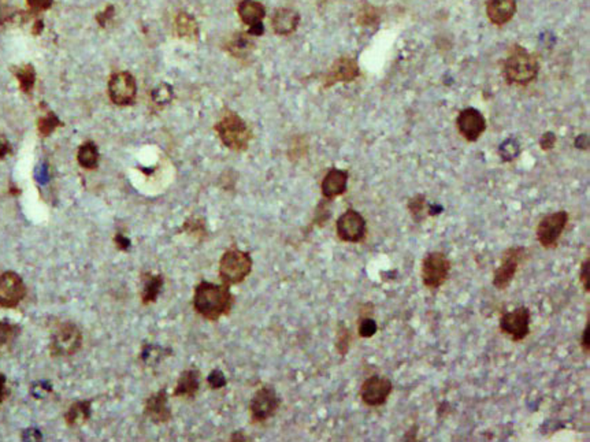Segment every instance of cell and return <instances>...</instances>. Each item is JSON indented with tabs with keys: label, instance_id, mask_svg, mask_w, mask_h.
Wrapping results in <instances>:
<instances>
[{
	"label": "cell",
	"instance_id": "1",
	"mask_svg": "<svg viewBox=\"0 0 590 442\" xmlns=\"http://www.w3.org/2000/svg\"><path fill=\"white\" fill-rule=\"evenodd\" d=\"M193 308L207 321L216 322L222 317H227L234 306V296L230 286L216 285L209 281H202L193 292Z\"/></svg>",
	"mask_w": 590,
	"mask_h": 442
},
{
	"label": "cell",
	"instance_id": "2",
	"mask_svg": "<svg viewBox=\"0 0 590 442\" xmlns=\"http://www.w3.org/2000/svg\"><path fill=\"white\" fill-rule=\"evenodd\" d=\"M539 71L536 56L522 46H514L504 60L503 73L510 85H528L533 82Z\"/></svg>",
	"mask_w": 590,
	"mask_h": 442
},
{
	"label": "cell",
	"instance_id": "3",
	"mask_svg": "<svg viewBox=\"0 0 590 442\" xmlns=\"http://www.w3.org/2000/svg\"><path fill=\"white\" fill-rule=\"evenodd\" d=\"M222 144L234 152L248 150L252 140V130L247 122L236 112H226L214 126Z\"/></svg>",
	"mask_w": 590,
	"mask_h": 442
},
{
	"label": "cell",
	"instance_id": "4",
	"mask_svg": "<svg viewBox=\"0 0 590 442\" xmlns=\"http://www.w3.org/2000/svg\"><path fill=\"white\" fill-rule=\"evenodd\" d=\"M254 267V260L251 255L245 251H241L236 247L225 251L219 260V278L222 283L227 286L240 285L245 278L251 274Z\"/></svg>",
	"mask_w": 590,
	"mask_h": 442
},
{
	"label": "cell",
	"instance_id": "5",
	"mask_svg": "<svg viewBox=\"0 0 590 442\" xmlns=\"http://www.w3.org/2000/svg\"><path fill=\"white\" fill-rule=\"evenodd\" d=\"M528 256V249L523 247L508 248L498 265V267L493 273V286L498 290H505L518 273V269L522 262H525Z\"/></svg>",
	"mask_w": 590,
	"mask_h": 442
},
{
	"label": "cell",
	"instance_id": "6",
	"mask_svg": "<svg viewBox=\"0 0 590 442\" xmlns=\"http://www.w3.org/2000/svg\"><path fill=\"white\" fill-rule=\"evenodd\" d=\"M451 260L444 252H430L422 260V282L429 289L441 288L451 274Z\"/></svg>",
	"mask_w": 590,
	"mask_h": 442
},
{
	"label": "cell",
	"instance_id": "7",
	"mask_svg": "<svg viewBox=\"0 0 590 442\" xmlns=\"http://www.w3.org/2000/svg\"><path fill=\"white\" fill-rule=\"evenodd\" d=\"M567 211H556L544 217L537 226V240L545 249L557 247V242L569 223Z\"/></svg>",
	"mask_w": 590,
	"mask_h": 442
},
{
	"label": "cell",
	"instance_id": "8",
	"mask_svg": "<svg viewBox=\"0 0 590 442\" xmlns=\"http://www.w3.org/2000/svg\"><path fill=\"white\" fill-rule=\"evenodd\" d=\"M108 96L116 106H132L137 96L136 78L129 71H118L110 77Z\"/></svg>",
	"mask_w": 590,
	"mask_h": 442
},
{
	"label": "cell",
	"instance_id": "9",
	"mask_svg": "<svg viewBox=\"0 0 590 442\" xmlns=\"http://www.w3.org/2000/svg\"><path fill=\"white\" fill-rule=\"evenodd\" d=\"M83 346V333L71 322L62 324L55 330L51 339L53 356H71Z\"/></svg>",
	"mask_w": 590,
	"mask_h": 442
},
{
	"label": "cell",
	"instance_id": "10",
	"mask_svg": "<svg viewBox=\"0 0 590 442\" xmlns=\"http://www.w3.org/2000/svg\"><path fill=\"white\" fill-rule=\"evenodd\" d=\"M281 407V398L275 389L271 387H261L250 403L251 421L254 423H263L272 418Z\"/></svg>",
	"mask_w": 590,
	"mask_h": 442
},
{
	"label": "cell",
	"instance_id": "11",
	"mask_svg": "<svg viewBox=\"0 0 590 442\" xmlns=\"http://www.w3.org/2000/svg\"><path fill=\"white\" fill-rule=\"evenodd\" d=\"M336 231L341 241L356 244L366 238L367 223L361 213L351 209L337 220Z\"/></svg>",
	"mask_w": 590,
	"mask_h": 442
},
{
	"label": "cell",
	"instance_id": "12",
	"mask_svg": "<svg viewBox=\"0 0 590 442\" xmlns=\"http://www.w3.org/2000/svg\"><path fill=\"white\" fill-rule=\"evenodd\" d=\"M530 310L525 306L501 315L500 330L514 341H522L530 334Z\"/></svg>",
	"mask_w": 590,
	"mask_h": 442
},
{
	"label": "cell",
	"instance_id": "13",
	"mask_svg": "<svg viewBox=\"0 0 590 442\" xmlns=\"http://www.w3.org/2000/svg\"><path fill=\"white\" fill-rule=\"evenodd\" d=\"M26 289L22 278L14 272L0 274V307L15 308L25 297Z\"/></svg>",
	"mask_w": 590,
	"mask_h": 442
},
{
	"label": "cell",
	"instance_id": "14",
	"mask_svg": "<svg viewBox=\"0 0 590 442\" xmlns=\"http://www.w3.org/2000/svg\"><path fill=\"white\" fill-rule=\"evenodd\" d=\"M392 390L393 384L389 378L373 375L361 387V398L367 407H381L388 401Z\"/></svg>",
	"mask_w": 590,
	"mask_h": 442
},
{
	"label": "cell",
	"instance_id": "15",
	"mask_svg": "<svg viewBox=\"0 0 590 442\" xmlns=\"http://www.w3.org/2000/svg\"><path fill=\"white\" fill-rule=\"evenodd\" d=\"M361 74V69L358 62L354 58L342 56L334 60L327 73L323 77V87L329 88L338 82H352Z\"/></svg>",
	"mask_w": 590,
	"mask_h": 442
},
{
	"label": "cell",
	"instance_id": "16",
	"mask_svg": "<svg viewBox=\"0 0 590 442\" xmlns=\"http://www.w3.org/2000/svg\"><path fill=\"white\" fill-rule=\"evenodd\" d=\"M459 133L469 141L476 143L486 129V121L483 114L476 109H465L459 112L456 119Z\"/></svg>",
	"mask_w": 590,
	"mask_h": 442
},
{
	"label": "cell",
	"instance_id": "17",
	"mask_svg": "<svg viewBox=\"0 0 590 442\" xmlns=\"http://www.w3.org/2000/svg\"><path fill=\"white\" fill-rule=\"evenodd\" d=\"M144 415L155 425L168 423L173 418V412L168 407V394L166 389H161L151 394L144 404Z\"/></svg>",
	"mask_w": 590,
	"mask_h": 442
},
{
	"label": "cell",
	"instance_id": "18",
	"mask_svg": "<svg viewBox=\"0 0 590 442\" xmlns=\"http://www.w3.org/2000/svg\"><path fill=\"white\" fill-rule=\"evenodd\" d=\"M348 171L340 168H331L327 171L322 179L321 191L323 197L327 200H333L345 193L348 186Z\"/></svg>",
	"mask_w": 590,
	"mask_h": 442
},
{
	"label": "cell",
	"instance_id": "19",
	"mask_svg": "<svg viewBox=\"0 0 590 442\" xmlns=\"http://www.w3.org/2000/svg\"><path fill=\"white\" fill-rule=\"evenodd\" d=\"M517 12V0H487L486 15L493 25L508 24Z\"/></svg>",
	"mask_w": 590,
	"mask_h": 442
},
{
	"label": "cell",
	"instance_id": "20",
	"mask_svg": "<svg viewBox=\"0 0 590 442\" xmlns=\"http://www.w3.org/2000/svg\"><path fill=\"white\" fill-rule=\"evenodd\" d=\"M200 390V371L198 369H188L181 373L177 385L173 390V397L195 398Z\"/></svg>",
	"mask_w": 590,
	"mask_h": 442
},
{
	"label": "cell",
	"instance_id": "21",
	"mask_svg": "<svg viewBox=\"0 0 590 442\" xmlns=\"http://www.w3.org/2000/svg\"><path fill=\"white\" fill-rule=\"evenodd\" d=\"M300 24V15L293 8H278L271 19L272 29L279 36L292 35Z\"/></svg>",
	"mask_w": 590,
	"mask_h": 442
},
{
	"label": "cell",
	"instance_id": "22",
	"mask_svg": "<svg viewBox=\"0 0 590 442\" xmlns=\"http://www.w3.org/2000/svg\"><path fill=\"white\" fill-rule=\"evenodd\" d=\"M237 12L241 21L248 26L262 24L263 18L266 17L265 6L258 0H241L238 3Z\"/></svg>",
	"mask_w": 590,
	"mask_h": 442
},
{
	"label": "cell",
	"instance_id": "23",
	"mask_svg": "<svg viewBox=\"0 0 590 442\" xmlns=\"http://www.w3.org/2000/svg\"><path fill=\"white\" fill-rule=\"evenodd\" d=\"M163 276L162 274H153V273H144L141 276V303L144 306H150L155 303L161 294L163 289Z\"/></svg>",
	"mask_w": 590,
	"mask_h": 442
},
{
	"label": "cell",
	"instance_id": "24",
	"mask_svg": "<svg viewBox=\"0 0 590 442\" xmlns=\"http://www.w3.org/2000/svg\"><path fill=\"white\" fill-rule=\"evenodd\" d=\"M174 28H175V33L178 37L193 42L199 39V25L195 19V17H192L191 14L181 11L177 14L175 21H174Z\"/></svg>",
	"mask_w": 590,
	"mask_h": 442
},
{
	"label": "cell",
	"instance_id": "25",
	"mask_svg": "<svg viewBox=\"0 0 590 442\" xmlns=\"http://www.w3.org/2000/svg\"><path fill=\"white\" fill-rule=\"evenodd\" d=\"M91 401H78L71 404L69 411L64 414L66 425L70 427L83 426L91 418Z\"/></svg>",
	"mask_w": 590,
	"mask_h": 442
},
{
	"label": "cell",
	"instance_id": "26",
	"mask_svg": "<svg viewBox=\"0 0 590 442\" xmlns=\"http://www.w3.org/2000/svg\"><path fill=\"white\" fill-rule=\"evenodd\" d=\"M254 50V42L250 39L248 33H237L226 43V51L230 55L238 59H244Z\"/></svg>",
	"mask_w": 590,
	"mask_h": 442
},
{
	"label": "cell",
	"instance_id": "27",
	"mask_svg": "<svg viewBox=\"0 0 590 442\" xmlns=\"http://www.w3.org/2000/svg\"><path fill=\"white\" fill-rule=\"evenodd\" d=\"M99 150L98 145L94 141L84 143L77 152V161L78 165L87 170H95L99 166Z\"/></svg>",
	"mask_w": 590,
	"mask_h": 442
},
{
	"label": "cell",
	"instance_id": "28",
	"mask_svg": "<svg viewBox=\"0 0 590 442\" xmlns=\"http://www.w3.org/2000/svg\"><path fill=\"white\" fill-rule=\"evenodd\" d=\"M407 209L408 213L411 214L413 220L417 223L424 221L428 215V209H429V203L426 200L425 195H415L414 197H411L407 203Z\"/></svg>",
	"mask_w": 590,
	"mask_h": 442
},
{
	"label": "cell",
	"instance_id": "29",
	"mask_svg": "<svg viewBox=\"0 0 590 442\" xmlns=\"http://www.w3.org/2000/svg\"><path fill=\"white\" fill-rule=\"evenodd\" d=\"M15 77L18 80L21 91L25 92V94H31L33 87H35V82H36V71H35L33 66L25 64L22 67H19L15 73Z\"/></svg>",
	"mask_w": 590,
	"mask_h": 442
},
{
	"label": "cell",
	"instance_id": "30",
	"mask_svg": "<svg viewBox=\"0 0 590 442\" xmlns=\"http://www.w3.org/2000/svg\"><path fill=\"white\" fill-rule=\"evenodd\" d=\"M519 154H521V143L514 137L504 140L498 147V155L503 162H512L519 157Z\"/></svg>",
	"mask_w": 590,
	"mask_h": 442
},
{
	"label": "cell",
	"instance_id": "31",
	"mask_svg": "<svg viewBox=\"0 0 590 442\" xmlns=\"http://www.w3.org/2000/svg\"><path fill=\"white\" fill-rule=\"evenodd\" d=\"M351 341H352V335L349 329L345 326V324H340L338 325V330H337V337H336V349L341 356H345L349 351L351 346Z\"/></svg>",
	"mask_w": 590,
	"mask_h": 442
},
{
	"label": "cell",
	"instance_id": "32",
	"mask_svg": "<svg viewBox=\"0 0 590 442\" xmlns=\"http://www.w3.org/2000/svg\"><path fill=\"white\" fill-rule=\"evenodd\" d=\"M59 125H60V121L58 119V116L55 115L54 112H49L47 115H44L39 119L37 127H39L40 134L43 137H47L54 132Z\"/></svg>",
	"mask_w": 590,
	"mask_h": 442
},
{
	"label": "cell",
	"instance_id": "33",
	"mask_svg": "<svg viewBox=\"0 0 590 442\" xmlns=\"http://www.w3.org/2000/svg\"><path fill=\"white\" fill-rule=\"evenodd\" d=\"M379 21V12L373 6H365L361 8L358 14V22L362 26H373Z\"/></svg>",
	"mask_w": 590,
	"mask_h": 442
},
{
	"label": "cell",
	"instance_id": "34",
	"mask_svg": "<svg viewBox=\"0 0 590 442\" xmlns=\"http://www.w3.org/2000/svg\"><path fill=\"white\" fill-rule=\"evenodd\" d=\"M378 332L376 322L372 318V315H362L358 325V333L362 338H372Z\"/></svg>",
	"mask_w": 590,
	"mask_h": 442
},
{
	"label": "cell",
	"instance_id": "35",
	"mask_svg": "<svg viewBox=\"0 0 590 442\" xmlns=\"http://www.w3.org/2000/svg\"><path fill=\"white\" fill-rule=\"evenodd\" d=\"M151 98H153L154 103H157L158 106H164V105L170 103L171 99H173V88L167 84H162L158 88H155L153 91Z\"/></svg>",
	"mask_w": 590,
	"mask_h": 442
},
{
	"label": "cell",
	"instance_id": "36",
	"mask_svg": "<svg viewBox=\"0 0 590 442\" xmlns=\"http://www.w3.org/2000/svg\"><path fill=\"white\" fill-rule=\"evenodd\" d=\"M19 334V328L6 322H0V345H7L12 342Z\"/></svg>",
	"mask_w": 590,
	"mask_h": 442
},
{
	"label": "cell",
	"instance_id": "37",
	"mask_svg": "<svg viewBox=\"0 0 590 442\" xmlns=\"http://www.w3.org/2000/svg\"><path fill=\"white\" fill-rule=\"evenodd\" d=\"M182 230L199 238H203V236H206V224L202 220H188L185 222Z\"/></svg>",
	"mask_w": 590,
	"mask_h": 442
},
{
	"label": "cell",
	"instance_id": "38",
	"mask_svg": "<svg viewBox=\"0 0 590 442\" xmlns=\"http://www.w3.org/2000/svg\"><path fill=\"white\" fill-rule=\"evenodd\" d=\"M307 150H309V145H307V143L304 140L295 139L293 143L290 144V148H289V158H290V161L300 159L302 157H304L307 154Z\"/></svg>",
	"mask_w": 590,
	"mask_h": 442
},
{
	"label": "cell",
	"instance_id": "39",
	"mask_svg": "<svg viewBox=\"0 0 590 442\" xmlns=\"http://www.w3.org/2000/svg\"><path fill=\"white\" fill-rule=\"evenodd\" d=\"M207 382H209V387L214 389V390L222 389V387H226V384H227L226 377L220 370H213L207 377Z\"/></svg>",
	"mask_w": 590,
	"mask_h": 442
},
{
	"label": "cell",
	"instance_id": "40",
	"mask_svg": "<svg viewBox=\"0 0 590 442\" xmlns=\"http://www.w3.org/2000/svg\"><path fill=\"white\" fill-rule=\"evenodd\" d=\"M556 145V134L553 132H546L539 139V147L542 151H550Z\"/></svg>",
	"mask_w": 590,
	"mask_h": 442
},
{
	"label": "cell",
	"instance_id": "41",
	"mask_svg": "<svg viewBox=\"0 0 590 442\" xmlns=\"http://www.w3.org/2000/svg\"><path fill=\"white\" fill-rule=\"evenodd\" d=\"M590 259L589 258H587L584 262H582V265H581V274H580V279H581V283H582V286H584V290L587 292V293H589L590 292Z\"/></svg>",
	"mask_w": 590,
	"mask_h": 442
},
{
	"label": "cell",
	"instance_id": "42",
	"mask_svg": "<svg viewBox=\"0 0 590 442\" xmlns=\"http://www.w3.org/2000/svg\"><path fill=\"white\" fill-rule=\"evenodd\" d=\"M54 0H26L28 6L35 11H46L53 6Z\"/></svg>",
	"mask_w": 590,
	"mask_h": 442
},
{
	"label": "cell",
	"instance_id": "43",
	"mask_svg": "<svg viewBox=\"0 0 590 442\" xmlns=\"http://www.w3.org/2000/svg\"><path fill=\"white\" fill-rule=\"evenodd\" d=\"M581 348H582V351L587 353V355H589L590 352V319H588V322H587V326H585V329H584V332H582V335H581Z\"/></svg>",
	"mask_w": 590,
	"mask_h": 442
},
{
	"label": "cell",
	"instance_id": "44",
	"mask_svg": "<svg viewBox=\"0 0 590 442\" xmlns=\"http://www.w3.org/2000/svg\"><path fill=\"white\" fill-rule=\"evenodd\" d=\"M114 242H115V247H116L119 251H128V249L130 248V240H129L128 237H125L123 234H121V233L115 234V237H114Z\"/></svg>",
	"mask_w": 590,
	"mask_h": 442
},
{
	"label": "cell",
	"instance_id": "45",
	"mask_svg": "<svg viewBox=\"0 0 590 442\" xmlns=\"http://www.w3.org/2000/svg\"><path fill=\"white\" fill-rule=\"evenodd\" d=\"M12 152V148L4 134H0V161Z\"/></svg>",
	"mask_w": 590,
	"mask_h": 442
},
{
	"label": "cell",
	"instance_id": "46",
	"mask_svg": "<svg viewBox=\"0 0 590 442\" xmlns=\"http://www.w3.org/2000/svg\"><path fill=\"white\" fill-rule=\"evenodd\" d=\"M112 17H114V7H112V6H108L107 8H106L103 12H101V14L96 17V19H98V22H99L102 26H106V24H107L108 21H110Z\"/></svg>",
	"mask_w": 590,
	"mask_h": 442
},
{
	"label": "cell",
	"instance_id": "47",
	"mask_svg": "<svg viewBox=\"0 0 590 442\" xmlns=\"http://www.w3.org/2000/svg\"><path fill=\"white\" fill-rule=\"evenodd\" d=\"M574 145H575V148H578V150L587 151V150L589 148V137H588V134H581V136H578V137L575 139Z\"/></svg>",
	"mask_w": 590,
	"mask_h": 442
},
{
	"label": "cell",
	"instance_id": "48",
	"mask_svg": "<svg viewBox=\"0 0 590 442\" xmlns=\"http://www.w3.org/2000/svg\"><path fill=\"white\" fill-rule=\"evenodd\" d=\"M263 33H265L263 22L262 24H257L254 26H250V29H248V35L250 36H262Z\"/></svg>",
	"mask_w": 590,
	"mask_h": 442
},
{
	"label": "cell",
	"instance_id": "49",
	"mask_svg": "<svg viewBox=\"0 0 590 442\" xmlns=\"http://www.w3.org/2000/svg\"><path fill=\"white\" fill-rule=\"evenodd\" d=\"M7 396H8V390L6 387V377L0 374V404L6 400Z\"/></svg>",
	"mask_w": 590,
	"mask_h": 442
},
{
	"label": "cell",
	"instance_id": "50",
	"mask_svg": "<svg viewBox=\"0 0 590 442\" xmlns=\"http://www.w3.org/2000/svg\"><path fill=\"white\" fill-rule=\"evenodd\" d=\"M230 440H232V441H248V440H250V437H248V436H245L243 432H237V433L232 434Z\"/></svg>",
	"mask_w": 590,
	"mask_h": 442
}]
</instances>
